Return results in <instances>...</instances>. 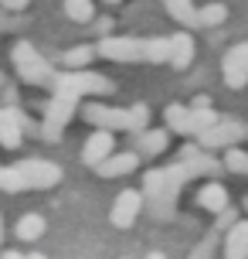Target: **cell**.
I'll return each mask as SVG.
<instances>
[{
    "label": "cell",
    "instance_id": "cell-23",
    "mask_svg": "<svg viewBox=\"0 0 248 259\" xmlns=\"http://www.w3.org/2000/svg\"><path fill=\"white\" fill-rule=\"evenodd\" d=\"M221 164L228 174H248V154L241 150V147H224V157H221Z\"/></svg>",
    "mask_w": 248,
    "mask_h": 259
},
{
    "label": "cell",
    "instance_id": "cell-20",
    "mask_svg": "<svg viewBox=\"0 0 248 259\" xmlns=\"http://www.w3.org/2000/svg\"><path fill=\"white\" fill-rule=\"evenodd\" d=\"M61 7H65V17L75 21V24H92V17H95V4L92 0H65Z\"/></svg>",
    "mask_w": 248,
    "mask_h": 259
},
{
    "label": "cell",
    "instance_id": "cell-5",
    "mask_svg": "<svg viewBox=\"0 0 248 259\" xmlns=\"http://www.w3.org/2000/svg\"><path fill=\"white\" fill-rule=\"evenodd\" d=\"M79 96H72V92H51V103L44 109V123L38 126V133L44 137V143H58L61 140V133L65 126L72 123V116L79 113Z\"/></svg>",
    "mask_w": 248,
    "mask_h": 259
},
{
    "label": "cell",
    "instance_id": "cell-21",
    "mask_svg": "<svg viewBox=\"0 0 248 259\" xmlns=\"http://www.w3.org/2000/svg\"><path fill=\"white\" fill-rule=\"evenodd\" d=\"M17 239H24V242H34V239H41L44 235V219H41L38 211H31V215H24V219L17 222Z\"/></svg>",
    "mask_w": 248,
    "mask_h": 259
},
{
    "label": "cell",
    "instance_id": "cell-24",
    "mask_svg": "<svg viewBox=\"0 0 248 259\" xmlns=\"http://www.w3.org/2000/svg\"><path fill=\"white\" fill-rule=\"evenodd\" d=\"M0 191H7V194L27 191V184H24V178H21L17 164H11V167H0Z\"/></svg>",
    "mask_w": 248,
    "mask_h": 259
},
{
    "label": "cell",
    "instance_id": "cell-8",
    "mask_svg": "<svg viewBox=\"0 0 248 259\" xmlns=\"http://www.w3.org/2000/svg\"><path fill=\"white\" fill-rule=\"evenodd\" d=\"M17 170H21V178H24L27 191H31V188H54V184L61 181V167L51 164V160H41V157H27V160H21Z\"/></svg>",
    "mask_w": 248,
    "mask_h": 259
},
{
    "label": "cell",
    "instance_id": "cell-22",
    "mask_svg": "<svg viewBox=\"0 0 248 259\" xmlns=\"http://www.w3.org/2000/svg\"><path fill=\"white\" fill-rule=\"evenodd\" d=\"M228 21V7L224 4H204L197 7V27H218Z\"/></svg>",
    "mask_w": 248,
    "mask_h": 259
},
{
    "label": "cell",
    "instance_id": "cell-2",
    "mask_svg": "<svg viewBox=\"0 0 248 259\" xmlns=\"http://www.w3.org/2000/svg\"><path fill=\"white\" fill-rule=\"evenodd\" d=\"M79 113L92 126L122 130V133H136V130L150 126V106L146 103H136L130 109H112V106H102V103H85V106L79 103Z\"/></svg>",
    "mask_w": 248,
    "mask_h": 259
},
{
    "label": "cell",
    "instance_id": "cell-11",
    "mask_svg": "<svg viewBox=\"0 0 248 259\" xmlns=\"http://www.w3.org/2000/svg\"><path fill=\"white\" fill-rule=\"evenodd\" d=\"M112 150H116V130L95 126L89 133L85 147H82V164H85V167H95V164H99V160H105Z\"/></svg>",
    "mask_w": 248,
    "mask_h": 259
},
{
    "label": "cell",
    "instance_id": "cell-9",
    "mask_svg": "<svg viewBox=\"0 0 248 259\" xmlns=\"http://www.w3.org/2000/svg\"><path fill=\"white\" fill-rule=\"evenodd\" d=\"M221 75H224V85L228 89H245L248 85V41L228 48L221 62Z\"/></svg>",
    "mask_w": 248,
    "mask_h": 259
},
{
    "label": "cell",
    "instance_id": "cell-34",
    "mask_svg": "<svg viewBox=\"0 0 248 259\" xmlns=\"http://www.w3.org/2000/svg\"><path fill=\"white\" fill-rule=\"evenodd\" d=\"M102 4H122V0H102Z\"/></svg>",
    "mask_w": 248,
    "mask_h": 259
},
{
    "label": "cell",
    "instance_id": "cell-16",
    "mask_svg": "<svg viewBox=\"0 0 248 259\" xmlns=\"http://www.w3.org/2000/svg\"><path fill=\"white\" fill-rule=\"evenodd\" d=\"M224 256L228 259H245L248 256V222L238 219L231 229H224Z\"/></svg>",
    "mask_w": 248,
    "mask_h": 259
},
{
    "label": "cell",
    "instance_id": "cell-3",
    "mask_svg": "<svg viewBox=\"0 0 248 259\" xmlns=\"http://www.w3.org/2000/svg\"><path fill=\"white\" fill-rule=\"evenodd\" d=\"M11 58H14V68H17V75L24 78L27 85H41V89H51L54 82V65L48 58H41L38 48L31 45V41H17L11 48Z\"/></svg>",
    "mask_w": 248,
    "mask_h": 259
},
{
    "label": "cell",
    "instance_id": "cell-7",
    "mask_svg": "<svg viewBox=\"0 0 248 259\" xmlns=\"http://www.w3.org/2000/svg\"><path fill=\"white\" fill-rule=\"evenodd\" d=\"M24 133H34V123L17 109V106H0V147L4 150H17Z\"/></svg>",
    "mask_w": 248,
    "mask_h": 259
},
{
    "label": "cell",
    "instance_id": "cell-19",
    "mask_svg": "<svg viewBox=\"0 0 248 259\" xmlns=\"http://www.w3.org/2000/svg\"><path fill=\"white\" fill-rule=\"evenodd\" d=\"M95 58H99L95 45H75V48H68V52L61 55V65H65V68H89Z\"/></svg>",
    "mask_w": 248,
    "mask_h": 259
},
{
    "label": "cell",
    "instance_id": "cell-10",
    "mask_svg": "<svg viewBox=\"0 0 248 259\" xmlns=\"http://www.w3.org/2000/svg\"><path fill=\"white\" fill-rule=\"evenodd\" d=\"M140 211H143V191H119L112 208H109V222L116 225V229H130L133 222L140 219Z\"/></svg>",
    "mask_w": 248,
    "mask_h": 259
},
{
    "label": "cell",
    "instance_id": "cell-30",
    "mask_svg": "<svg viewBox=\"0 0 248 259\" xmlns=\"http://www.w3.org/2000/svg\"><path fill=\"white\" fill-rule=\"evenodd\" d=\"M4 103H7V106H17V89H11V85H7V89H4Z\"/></svg>",
    "mask_w": 248,
    "mask_h": 259
},
{
    "label": "cell",
    "instance_id": "cell-4",
    "mask_svg": "<svg viewBox=\"0 0 248 259\" xmlns=\"http://www.w3.org/2000/svg\"><path fill=\"white\" fill-rule=\"evenodd\" d=\"M51 92H72V96L85 99V96H112L116 85H112V78L89 72V68H65V72L54 75Z\"/></svg>",
    "mask_w": 248,
    "mask_h": 259
},
{
    "label": "cell",
    "instance_id": "cell-31",
    "mask_svg": "<svg viewBox=\"0 0 248 259\" xmlns=\"http://www.w3.org/2000/svg\"><path fill=\"white\" fill-rule=\"evenodd\" d=\"M194 106H211V99L208 96H194V99H191V109H194Z\"/></svg>",
    "mask_w": 248,
    "mask_h": 259
},
{
    "label": "cell",
    "instance_id": "cell-1",
    "mask_svg": "<svg viewBox=\"0 0 248 259\" xmlns=\"http://www.w3.org/2000/svg\"><path fill=\"white\" fill-rule=\"evenodd\" d=\"M224 164L214 160L211 154H201L197 147H183V154L177 164L170 167H157V170H146L143 178V205L153 211V219H170L173 208H177V194L187 181L194 178H214L221 174Z\"/></svg>",
    "mask_w": 248,
    "mask_h": 259
},
{
    "label": "cell",
    "instance_id": "cell-29",
    "mask_svg": "<svg viewBox=\"0 0 248 259\" xmlns=\"http://www.w3.org/2000/svg\"><path fill=\"white\" fill-rule=\"evenodd\" d=\"M92 24H95V34H99V38H105V34L112 31V17H99V21L92 17Z\"/></svg>",
    "mask_w": 248,
    "mask_h": 259
},
{
    "label": "cell",
    "instance_id": "cell-33",
    "mask_svg": "<svg viewBox=\"0 0 248 259\" xmlns=\"http://www.w3.org/2000/svg\"><path fill=\"white\" fill-rule=\"evenodd\" d=\"M0 242H4V222H0Z\"/></svg>",
    "mask_w": 248,
    "mask_h": 259
},
{
    "label": "cell",
    "instance_id": "cell-13",
    "mask_svg": "<svg viewBox=\"0 0 248 259\" xmlns=\"http://www.w3.org/2000/svg\"><path fill=\"white\" fill-rule=\"evenodd\" d=\"M194 62V38L187 34V31H177V34H170V58L167 65L173 72H183V68H191Z\"/></svg>",
    "mask_w": 248,
    "mask_h": 259
},
{
    "label": "cell",
    "instance_id": "cell-27",
    "mask_svg": "<svg viewBox=\"0 0 248 259\" xmlns=\"http://www.w3.org/2000/svg\"><path fill=\"white\" fill-rule=\"evenodd\" d=\"M214 235H218V229H214ZM214 235H208V239H204V242H201V246H194L191 249V256H211V249H214Z\"/></svg>",
    "mask_w": 248,
    "mask_h": 259
},
{
    "label": "cell",
    "instance_id": "cell-15",
    "mask_svg": "<svg viewBox=\"0 0 248 259\" xmlns=\"http://www.w3.org/2000/svg\"><path fill=\"white\" fill-rule=\"evenodd\" d=\"M224 205H228V188H224L221 181H208V184L197 188V208H204V211H211V215H218Z\"/></svg>",
    "mask_w": 248,
    "mask_h": 259
},
{
    "label": "cell",
    "instance_id": "cell-14",
    "mask_svg": "<svg viewBox=\"0 0 248 259\" xmlns=\"http://www.w3.org/2000/svg\"><path fill=\"white\" fill-rule=\"evenodd\" d=\"M133 143H136V154H140V157H157V154L167 150L170 133H167V130L143 126V130H136V133H133Z\"/></svg>",
    "mask_w": 248,
    "mask_h": 259
},
{
    "label": "cell",
    "instance_id": "cell-28",
    "mask_svg": "<svg viewBox=\"0 0 248 259\" xmlns=\"http://www.w3.org/2000/svg\"><path fill=\"white\" fill-rule=\"evenodd\" d=\"M27 4H31V0H0V7H4L7 14H21V11H27Z\"/></svg>",
    "mask_w": 248,
    "mask_h": 259
},
{
    "label": "cell",
    "instance_id": "cell-6",
    "mask_svg": "<svg viewBox=\"0 0 248 259\" xmlns=\"http://www.w3.org/2000/svg\"><path fill=\"white\" fill-rule=\"evenodd\" d=\"M238 140H248V126L238 119H218L211 130L197 133V147L201 150H218V147H231Z\"/></svg>",
    "mask_w": 248,
    "mask_h": 259
},
{
    "label": "cell",
    "instance_id": "cell-18",
    "mask_svg": "<svg viewBox=\"0 0 248 259\" xmlns=\"http://www.w3.org/2000/svg\"><path fill=\"white\" fill-rule=\"evenodd\" d=\"M163 7H167V14L177 21V24L197 27V7H194V0H163Z\"/></svg>",
    "mask_w": 248,
    "mask_h": 259
},
{
    "label": "cell",
    "instance_id": "cell-32",
    "mask_svg": "<svg viewBox=\"0 0 248 259\" xmlns=\"http://www.w3.org/2000/svg\"><path fill=\"white\" fill-rule=\"evenodd\" d=\"M241 211H248V194H245V198H241Z\"/></svg>",
    "mask_w": 248,
    "mask_h": 259
},
{
    "label": "cell",
    "instance_id": "cell-35",
    "mask_svg": "<svg viewBox=\"0 0 248 259\" xmlns=\"http://www.w3.org/2000/svg\"><path fill=\"white\" fill-rule=\"evenodd\" d=\"M0 85H4V75H0Z\"/></svg>",
    "mask_w": 248,
    "mask_h": 259
},
{
    "label": "cell",
    "instance_id": "cell-17",
    "mask_svg": "<svg viewBox=\"0 0 248 259\" xmlns=\"http://www.w3.org/2000/svg\"><path fill=\"white\" fill-rule=\"evenodd\" d=\"M163 119H167V130L180 133V137H194V119H191V106L170 103L163 109Z\"/></svg>",
    "mask_w": 248,
    "mask_h": 259
},
{
    "label": "cell",
    "instance_id": "cell-25",
    "mask_svg": "<svg viewBox=\"0 0 248 259\" xmlns=\"http://www.w3.org/2000/svg\"><path fill=\"white\" fill-rule=\"evenodd\" d=\"M191 119H194V137L201 133V130H211L218 119H221V113H214V106H194L191 109Z\"/></svg>",
    "mask_w": 248,
    "mask_h": 259
},
{
    "label": "cell",
    "instance_id": "cell-12",
    "mask_svg": "<svg viewBox=\"0 0 248 259\" xmlns=\"http://www.w3.org/2000/svg\"><path fill=\"white\" fill-rule=\"evenodd\" d=\"M136 167H140V154H136V150H122V154L112 150L105 160L95 164V174H99V178H126V174H133Z\"/></svg>",
    "mask_w": 248,
    "mask_h": 259
},
{
    "label": "cell",
    "instance_id": "cell-26",
    "mask_svg": "<svg viewBox=\"0 0 248 259\" xmlns=\"http://www.w3.org/2000/svg\"><path fill=\"white\" fill-rule=\"evenodd\" d=\"M235 222H238V208H231V201H228V205L218 211V222H214V229H218V232H224V229H231Z\"/></svg>",
    "mask_w": 248,
    "mask_h": 259
}]
</instances>
